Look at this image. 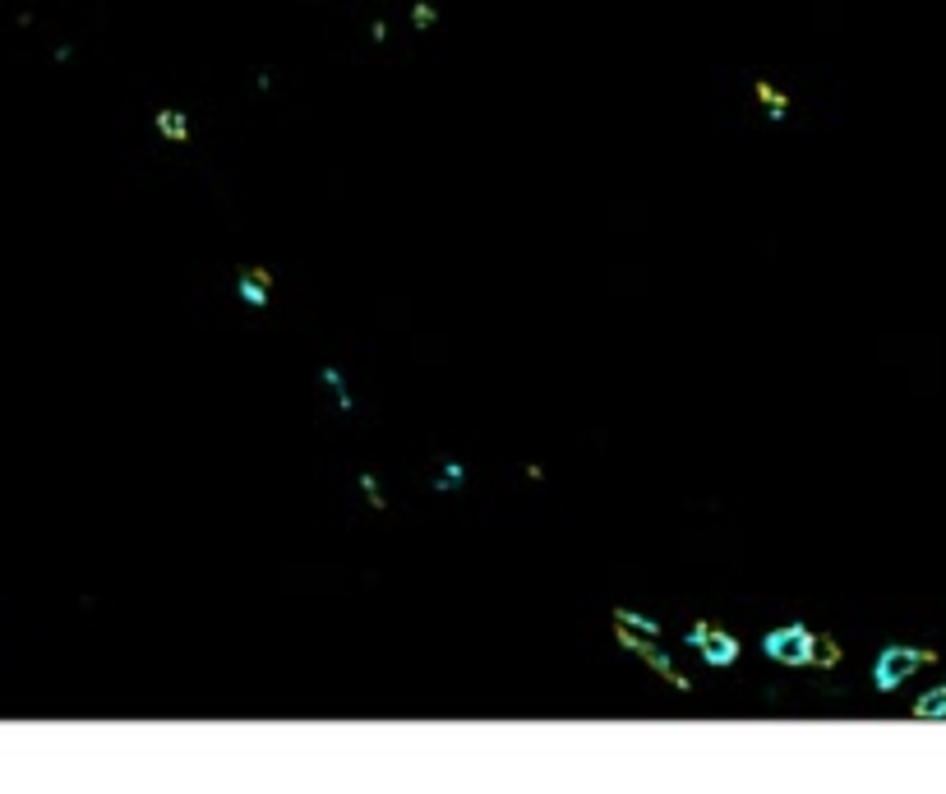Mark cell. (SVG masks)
<instances>
[{
    "label": "cell",
    "instance_id": "1",
    "mask_svg": "<svg viewBox=\"0 0 946 794\" xmlns=\"http://www.w3.org/2000/svg\"><path fill=\"white\" fill-rule=\"evenodd\" d=\"M817 642H822V633H813L808 624H780L762 638V651H767V661L803 670V665H817Z\"/></svg>",
    "mask_w": 946,
    "mask_h": 794
},
{
    "label": "cell",
    "instance_id": "2",
    "mask_svg": "<svg viewBox=\"0 0 946 794\" xmlns=\"http://www.w3.org/2000/svg\"><path fill=\"white\" fill-rule=\"evenodd\" d=\"M923 665H937V651L933 647H882V656L873 661V684L882 688V693H891V688H900L910 674H919Z\"/></svg>",
    "mask_w": 946,
    "mask_h": 794
},
{
    "label": "cell",
    "instance_id": "3",
    "mask_svg": "<svg viewBox=\"0 0 946 794\" xmlns=\"http://www.w3.org/2000/svg\"><path fill=\"white\" fill-rule=\"evenodd\" d=\"M683 647H693L697 656L711 665V670H730V665L739 661V651H743L734 633H725V628L707 624V619H697V624L683 633Z\"/></svg>",
    "mask_w": 946,
    "mask_h": 794
},
{
    "label": "cell",
    "instance_id": "4",
    "mask_svg": "<svg viewBox=\"0 0 946 794\" xmlns=\"http://www.w3.org/2000/svg\"><path fill=\"white\" fill-rule=\"evenodd\" d=\"M614 638H619V647H623V651H633V656H642V661H647L651 670H656L660 679H665V684L674 688V693H688V688H693V679H688V674H683L679 665H674L670 656H665V651L656 647V638H642V633H633V628H619V624H614Z\"/></svg>",
    "mask_w": 946,
    "mask_h": 794
},
{
    "label": "cell",
    "instance_id": "5",
    "mask_svg": "<svg viewBox=\"0 0 946 794\" xmlns=\"http://www.w3.org/2000/svg\"><path fill=\"white\" fill-rule=\"evenodd\" d=\"M236 291H240V301L245 305H254V310H264L268 305V296H273V273H268L264 264L259 268H240V277H236Z\"/></svg>",
    "mask_w": 946,
    "mask_h": 794
},
{
    "label": "cell",
    "instance_id": "6",
    "mask_svg": "<svg viewBox=\"0 0 946 794\" xmlns=\"http://www.w3.org/2000/svg\"><path fill=\"white\" fill-rule=\"evenodd\" d=\"M753 93H757V107L767 111L771 121H785V116H790V93H780L771 79H753Z\"/></svg>",
    "mask_w": 946,
    "mask_h": 794
},
{
    "label": "cell",
    "instance_id": "7",
    "mask_svg": "<svg viewBox=\"0 0 946 794\" xmlns=\"http://www.w3.org/2000/svg\"><path fill=\"white\" fill-rule=\"evenodd\" d=\"M153 125H157V134H162L167 144H185V139H190V116H185V111H176V107H162L153 116Z\"/></svg>",
    "mask_w": 946,
    "mask_h": 794
},
{
    "label": "cell",
    "instance_id": "8",
    "mask_svg": "<svg viewBox=\"0 0 946 794\" xmlns=\"http://www.w3.org/2000/svg\"><path fill=\"white\" fill-rule=\"evenodd\" d=\"M610 619H614L619 628H633V633H642V638H660V624H656V619H647V614H637V610H623V605H619V610H610Z\"/></svg>",
    "mask_w": 946,
    "mask_h": 794
},
{
    "label": "cell",
    "instance_id": "9",
    "mask_svg": "<svg viewBox=\"0 0 946 794\" xmlns=\"http://www.w3.org/2000/svg\"><path fill=\"white\" fill-rule=\"evenodd\" d=\"M914 716H919V721H946V684L933 688V693H923V698L914 702Z\"/></svg>",
    "mask_w": 946,
    "mask_h": 794
},
{
    "label": "cell",
    "instance_id": "10",
    "mask_svg": "<svg viewBox=\"0 0 946 794\" xmlns=\"http://www.w3.org/2000/svg\"><path fill=\"white\" fill-rule=\"evenodd\" d=\"M319 384H324L328 393L342 402V411L356 407V402H351V393H347V379H342V370H337V365H324V370H319Z\"/></svg>",
    "mask_w": 946,
    "mask_h": 794
},
{
    "label": "cell",
    "instance_id": "11",
    "mask_svg": "<svg viewBox=\"0 0 946 794\" xmlns=\"http://www.w3.org/2000/svg\"><path fill=\"white\" fill-rule=\"evenodd\" d=\"M360 494H365V504H370L374 513H384V508H388L384 485H379V476H374V471H360Z\"/></svg>",
    "mask_w": 946,
    "mask_h": 794
},
{
    "label": "cell",
    "instance_id": "12",
    "mask_svg": "<svg viewBox=\"0 0 946 794\" xmlns=\"http://www.w3.org/2000/svg\"><path fill=\"white\" fill-rule=\"evenodd\" d=\"M462 476H467V467L457 458H444V471L434 476V490H453V485H462Z\"/></svg>",
    "mask_w": 946,
    "mask_h": 794
},
{
    "label": "cell",
    "instance_id": "13",
    "mask_svg": "<svg viewBox=\"0 0 946 794\" xmlns=\"http://www.w3.org/2000/svg\"><path fill=\"white\" fill-rule=\"evenodd\" d=\"M836 661H840V642L831 638V633H822V642H817V665H822V670H831Z\"/></svg>",
    "mask_w": 946,
    "mask_h": 794
},
{
    "label": "cell",
    "instance_id": "14",
    "mask_svg": "<svg viewBox=\"0 0 946 794\" xmlns=\"http://www.w3.org/2000/svg\"><path fill=\"white\" fill-rule=\"evenodd\" d=\"M411 19H416V28H430L434 24V5H425V0H420L416 10H411Z\"/></svg>",
    "mask_w": 946,
    "mask_h": 794
}]
</instances>
